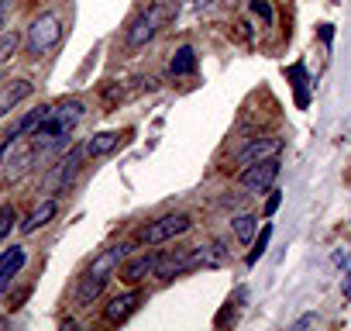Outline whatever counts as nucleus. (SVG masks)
Listing matches in <instances>:
<instances>
[{"mask_svg": "<svg viewBox=\"0 0 351 331\" xmlns=\"http://www.w3.org/2000/svg\"><path fill=\"white\" fill-rule=\"evenodd\" d=\"M86 117V104L76 97H66L59 104H49L45 114L38 117V124L28 131L32 145L38 148V155H56L69 148V135L76 131V124Z\"/></svg>", "mask_w": 351, "mask_h": 331, "instance_id": "obj_1", "label": "nucleus"}, {"mask_svg": "<svg viewBox=\"0 0 351 331\" xmlns=\"http://www.w3.org/2000/svg\"><path fill=\"white\" fill-rule=\"evenodd\" d=\"M131 255V245H110V249H104V252H97L93 255V262L86 266V273L76 279V290H73V304L76 307H90L100 293H104V286L110 283V276L121 269V262Z\"/></svg>", "mask_w": 351, "mask_h": 331, "instance_id": "obj_2", "label": "nucleus"}, {"mask_svg": "<svg viewBox=\"0 0 351 331\" xmlns=\"http://www.w3.org/2000/svg\"><path fill=\"white\" fill-rule=\"evenodd\" d=\"M176 11H180V8H176L172 0H155L152 8H145L141 14H134V21L128 25V35H124L128 45H131V49H145V45L158 35V28L176 18Z\"/></svg>", "mask_w": 351, "mask_h": 331, "instance_id": "obj_3", "label": "nucleus"}, {"mask_svg": "<svg viewBox=\"0 0 351 331\" xmlns=\"http://www.w3.org/2000/svg\"><path fill=\"white\" fill-rule=\"evenodd\" d=\"M59 38H62V18L49 11V14H38V18L28 25L25 45H28V52L38 59V56H49V52L59 45Z\"/></svg>", "mask_w": 351, "mask_h": 331, "instance_id": "obj_4", "label": "nucleus"}, {"mask_svg": "<svg viewBox=\"0 0 351 331\" xmlns=\"http://www.w3.org/2000/svg\"><path fill=\"white\" fill-rule=\"evenodd\" d=\"M193 228V218L190 214H162V218H155V221H148L145 228H141V242L145 245H165V242H172V238H180V235H186Z\"/></svg>", "mask_w": 351, "mask_h": 331, "instance_id": "obj_5", "label": "nucleus"}, {"mask_svg": "<svg viewBox=\"0 0 351 331\" xmlns=\"http://www.w3.org/2000/svg\"><path fill=\"white\" fill-rule=\"evenodd\" d=\"M83 162H86V145L69 148V152L52 166V173H49V180H45V190H49V194H66V190L73 187V180L80 176Z\"/></svg>", "mask_w": 351, "mask_h": 331, "instance_id": "obj_6", "label": "nucleus"}, {"mask_svg": "<svg viewBox=\"0 0 351 331\" xmlns=\"http://www.w3.org/2000/svg\"><path fill=\"white\" fill-rule=\"evenodd\" d=\"M279 173H282V162H279V155H276V159H262V162L245 166L241 176H238V183H241L245 190H252V194H269V190L276 187Z\"/></svg>", "mask_w": 351, "mask_h": 331, "instance_id": "obj_7", "label": "nucleus"}, {"mask_svg": "<svg viewBox=\"0 0 351 331\" xmlns=\"http://www.w3.org/2000/svg\"><path fill=\"white\" fill-rule=\"evenodd\" d=\"M158 262H162V249H148V252H138V255H131V259H124L121 262V279L128 283V286H138V283H145L148 276H155V269H158Z\"/></svg>", "mask_w": 351, "mask_h": 331, "instance_id": "obj_8", "label": "nucleus"}, {"mask_svg": "<svg viewBox=\"0 0 351 331\" xmlns=\"http://www.w3.org/2000/svg\"><path fill=\"white\" fill-rule=\"evenodd\" d=\"M279 152H282V138L279 135H258L245 148H238L234 162L238 166H252V162H262V159H276Z\"/></svg>", "mask_w": 351, "mask_h": 331, "instance_id": "obj_9", "label": "nucleus"}, {"mask_svg": "<svg viewBox=\"0 0 351 331\" xmlns=\"http://www.w3.org/2000/svg\"><path fill=\"white\" fill-rule=\"evenodd\" d=\"M141 300H145V293L141 290H128V293H117L107 307H104V321L107 324H124L138 307H141Z\"/></svg>", "mask_w": 351, "mask_h": 331, "instance_id": "obj_10", "label": "nucleus"}, {"mask_svg": "<svg viewBox=\"0 0 351 331\" xmlns=\"http://www.w3.org/2000/svg\"><path fill=\"white\" fill-rule=\"evenodd\" d=\"M228 262V249L224 242H207V245H193V255H190V266L186 269H217Z\"/></svg>", "mask_w": 351, "mask_h": 331, "instance_id": "obj_11", "label": "nucleus"}, {"mask_svg": "<svg viewBox=\"0 0 351 331\" xmlns=\"http://www.w3.org/2000/svg\"><path fill=\"white\" fill-rule=\"evenodd\" d=\"M25 262H28V252H25L21 245H11V249L0 252V293H4V290L14 283V276L21 273Z\"/></svg>", "mask_w": 351, "mask_h": 331, "instance_id": "obj_12", "label": "nucleus"}, {"mask_svg": "<svg viewBox=\"0 0 351 331\" xmlns=\"http://www.w3.org/2000/svg\"><path fill=\"white\" fill-rule=\"evenodd\" d=\"M32 80H11V83H4V87H0V117H4V114H11L25 97H32Z\"/></svg>", "mask_w": 351, "mask_h": 331, "instance_id": "obj_13", "label": "nucleus"}, {"mask_svg": "<svg viewBox=\"0 0 351 331\" xmlns=\"http://www.w3.org/2000/svg\"><path fill=\"white\" fill-rule=\"evenodd\" d=\"M286 76L293 80V97H296V107L306 111L310 107V76H306V62H293L286 69Z\"/></svg>", "mask_w": 351, "mask_h": 331, "instance_id": "obj_14", "label": "nucleus"}, {"mask_svg": "<svg viewBox=\"0 0 351 331\" xmlns=\"http://www.w3.org/2000/svg\"><path fill=\"white\" fill-rule=\"evenodd\" d=\"M197 69H200V59H197L193 45H180V49H176V56L169 62V73L172 76H193Z\"/></svg>", "mask_w": 351, "mask_h": 331, "instance_id": "obj_15", "label": "nucleus"}, {"mask_svg": "<svg viewBox=\"0 0 351 331\" xmlns=\"http://www.w3.org/2000/svg\"><path fill=\"white\" fill-rule=\"evenodd\" d=\"M56 211H59V207H56V201H42V204H38V207H35V211H32L25 221H21V231H25V235L38 231L42 225H49V221L56 218Z\"/></svg>", "mask_w": 351, "mask_h": 331, "instance_id": "obj_16", "label": "nucleus"}, {"mask_svg": "<svg viewBox=\"0 0 351 331\" xmlns=\"http://www.w3.org/2000/svg\"><path fill=\"white\" fill-rule=\"evenodd\" d=\"M121 145V131H97L90 141H86V155H93V159H100V155H107V152H114Z\"/></svg>", "mask_w": 351, "mask_h": 331, "instance_id": "obj_17", "label": "nucleus"}, {"mask_svg": "<svg viewBox=\"0 0 351 331\" xmlns=\"http://www.w3.org/2000/svg\"><path fill=\"white\" fill-rule=\"evenodd\" d=\"M255 231H258V218H255V214H238V218H231V235H234L241 245H248V242L255 238Z\"/></svg>", "mask_w": 351, "mask_h": 331, "instance_id": "obj_18", "label": "nucleus"}, {"mask_svg": "<svg viewBox=\"0 0 351 331\" xmlns=\"http://www.w3.org/2000/svg\"><path fill=\"white\" fill-rule=\"evenodd\" d=\"M269 242H272V225H262V231H258V238H255V245H252V252H248V266H255L265 252H269Z\"/></svg>", "mask_w": 351, "mask_h": 331, "instance_id": "obj_19", "label": "nucleus"}, {"mask_svg": "<svg viewBox=\"0 0 351 331\" xmlns=\"http://www.w3.org/2000/svg\"><path fill=\"white\" fill-rule=\"evenodd\" d=\"M18 45H21V35H18L14 28H4V32H0V62H8V59L18 52Z\"/></svg>", "mask_w": 351, "mask_h": 331, "instance_id": "obj_20", "label": "nucleus"}, {"mask_svg": "<svg viewBox=\"0 0 351 331\" xmlns=\"http://www.w3.org/2000/svg\"><path fill=\"white\" fill-rule=\"evenodd\" d=\"M14 221H18V211H14L11 204H4V207H0V242H4V238L11 235Z\"/></svg>", "mask_w": 351, "mask_h": 331, "instance_id": "obj_21", "label": "nucleus"}, {"mask_svg": "<svg viewBox=\"0 0 351 331\" xmlns=\"http://www.w3.org/2000/svg\"><path fill=\"white\" fill-rule=\"evenodd\" d=\"M252 14H258L265 25H276V11H272L269 0H252Z\"/></svg>", "mask_w": 351, "mask_h": 331, "instance_id": "obj_22", "label": "nucleus"}, {"mask_svg": "<svg viewBox=\"0 0 351 331\" xmlns=\"http://www.w3.org/2000/svg\"><path fill=\"white\" fill-rule=\"evenodd\" d=\"M279 204H282V194H279V190H269V201H265V218H272V214L279 211Z\"/></svg>", "mask_w": 351, "mask_h": 331, "instance_id": "obj_23", "label": "nucleus"}, {"mask_svg": "<svg viewBox=\"0 0 351 331\" xmlns=\"http://www.w3.org/2000/svg\"><path fill=\"white\" fill-rule=\"evenodd\" d=\"M320 38H324V45H330V38H334V28H330V25H320Z\"/></svg>", "mask_w": 351, "mask_h": 331, "instance_id": "obj_24", "label": "nucleus"}, {"mask_svg": "<svg viewBox=\"0 0 351 331\" xmlns=\"http://www.w3.org/2000/svg\"><path fill=\"white\" fill-rule=\"evenodd\" d=\"M238 204H241V197H224V201H221V207H224V211H234Z\"/></svg>", "mask_w": 351, "mask_h": 331, "instance_id": "obj_25", "label": "nucleus"}, {"mask_svg": "<svg viewBox=\"0 0 351 331\" xmlns=\"http://www.w3.org/2000/svg\"><path fill=\"white\" fill-rule=\"evenodd\" d=\"M4 25H8V0H0V32H4Z\"/></svg>", "mask_w": 351, "mask_h": 331, "instance_id": "obj_26", "label": "nucleus"}, {"mask_svg": "<svg viewBox=\"0 0 351 331\" xmlns=\"http://www.w3.org/2000/svg\"><path fill=\"white\" fill-rule=\"evenodd\" d=\"M11 152V141H0V166H4V155Z\"/></svg>", "mask_w": 351, "mask_h": 331, "instance_id": "obj_27", "label": "nucleus"}, {"mask_svg": "<svg viewBox=\"0 0 351 331\" xmlns=\"http://www.w3.org/2000/svg\"><path fill=\"white\" fill-rule=\"evenodd\" d=\"M306 324H313V314H303V317L296 321V328H306Z\"/></svg>", "mask_w": 351, "mask_h": 331, "instance_id": "obj_28", "label": "nucleus"}, {"mask_svg": "<svg viewBox=\"0 0 351 331\" xmlns=\"http://www.w3.org/2000/svg\"><path fill=\"white\" fill-rule=\"evenodd\" d=\"M0 328H8V317H0Z\"/></svg>", "mask_w": 351, "mask_h": 331, "instance_id": "obj_29", "label": "nucleus"}]
</instances>
